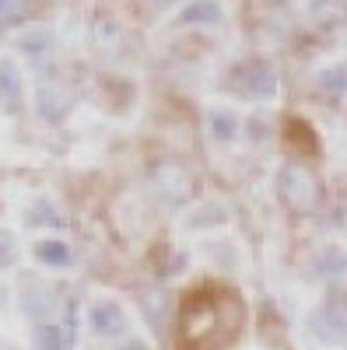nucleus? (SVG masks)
I'll return each instance as SVG.
<instances>
[{
  "label": "nucleus",
  "mask_w": 347,
  "mask_h": 350,
  "mask_svg": "<svg viewBox=\"0 0 347 350\" xmlns=\"http://www.w3.org/2000/svg\"><path fill=\"white\" fill-rule=\"evenodd\" d=\"M183 336L190 347H214V343H224V333H221V308H218V295L211 291H200L186 301V312H183Z\"/></svg>",
  "instance_id": "obj_1"
},
{
  "label": "nucleus",
  "mask_w": 347,
  "mask_h": 350,
  "mask_svg": "<svg viewBox=\"0 0 347 350\" xmlns=\"http://www.w3.org/2000/svg\"><path fill=\"white\" fill-rule=\"evenodd\" d=\"M74 109V95L67 92V88L60 81H39L36 84V112H39V120L46 123H64L67 116Z\"/></svg>",
  "instance_id": "obj_2"
},
{
  "label": "nucleus",
  "mask_w": 347,
  "mask_h": 350,
  "mask_svg": "<svg viewBox=\"0 0 347 350\" xmlns=\"http://www.w3.org/2000/svg\"><path fill=\"white\" fill-rule=\"evenodd\" d=\"M88 329L95 336H120L127 329V312L116 298H95L88 305Z\"/></svg>",
  "instance_id": "obj_3"
},
{
  "label": "nucleus",
  "mask_w": 347,
  "mask_h": 350,
  "mask_svg": "<svg viewBox=\"0 0 347 350\" xmlns=\"http://www.w3.org/2000/svg\"><path fill=\"white\" fill-rule=\"evenodd\" d=\"M25 98V70L14 53H0V109H11Z\"/></svg>",
  "instance_id": "obj_4"
},
{
  "label": "nucleus",
  "mask_w": 347,
  "mask_h": 350,
  "mask_svg": "<svg viewBox=\"0 0 347 350\" xmlns=\"http://www.w3.org/2000/svg\"><path fill=\"white\" fill-rule=\"evenodd\" d=\"M28 252H32V259L46 270H64V267L74 262V252L64 239H36L32 245H28Z\"/></svg>",
  "instance_id": "obj_5"
},
{
  "label": "nucleus",
  "mask_w": 347,
  "mask_h": 350,
  "mask_svg": "<svg viewBox=\"0 0 347 350\" xmlns=\"http://www.w3.org/2000/svg\"><path fill=\"white\" fill-rule=\"evenodd\" d=\"M284 196H287V203L292 207H298V211H305V207H312V179L302 172V168H287L284 172Z\"/></svg>",
  "instance_id": "obj_6"
},
{
  "label": "nucleus",
  "mask_w": 347,
  "mask_h": 350,
  "mask_svg": "<svg viewBox=\"0 0 347 350\" xmlns=\"http://www.w3.org/2000/svg\"><path fill=\"white\" fill-rule=\"evenodd\" d=\"M274 92H277L274 70L264 67V64H253L246 70V77H242V95H249V98H270Z\"/></svg>",
  "instance_id": "obj_7"
},
{
  "label": "nucleus",
  "mask_w": 347,
  "mask_h": 350,
  "mask_svg": "<svg viewBox=\"0 0 347 350\" xmlns=\"http://www.w3.org/2000/svg\"><path fill=\"white\" fill-rule=\"evenodd\" d=\"M179 21L183 25H221L224 21V11H221L218 0H193V4L183 8Z\"/></svg>",
  "instance_id": "obj_8"
},
{
  "label": "nucleus",
  "mask_w": 347,
  "mask_h": 350,
  "mask_svg": "<svg viewBox=\"0 0 347 350\" xmlns=\"http://www.w3.org/2000/svg\"><path fill=\"white\" fill-rule=\"evenodd\" d=\"M92 39H95V46L102 53H112L116 46H120V39H123V25L116 21V18H99L92 25Z\"/></svg>",
  "instance_id": "obj_9"
},
{
  "label": "nucleus",
  "mask_w": 347,
  "mask_h": 350,
  "mask_svg": "<svg viewBox=\"0 0 347 350\" xmlns=\"http://www.w3.org/2000/svg\"><path fill=\"white\" fill-rule=\"evenodd\" d=\"M207 130L214 140H231L239 133V116L231 109H211L207 112Z\"/></svg>",
  "instance_id": "obj_10"
},
{
  "label": "nucleus",
  "mask_w": 347,
  "mask_h": 350,
  "mask_svg": "<svg viewBox=\"0 0 347 350\" xmlns=\"http://www.w3.org/2000/svg\"><path fill=\"white\" fill-rule=\"evenodd\" d=\"M18 53H25L28 60H46V56L53 53V39H49V32H39V28H32V32L18 36Z\"/></svg>",
  "instance_id": "obj_11"
},
{
  "label": "nucleus",
  "mask_w": 347,
  "mask_h": 350,
  "mask_svg": "<svg viewBox=\"0 0 347 350\" xmlns=\"http://www.w3.org/2000/svg\"><path fill=\"white\" fill-rule=\"evenodd\" d=\"M21 217H25V224H60V211H56L53 200H46V196H36L21 211Z\"/></svg>",
  "instance_id": "obj_12"
},
{
  "label": "nucleus",
  "mask_w": 347,
  "mask_h": 350,
  "mask_svg": "<svg viewBox=\"0 0 347 350\" xmlns=\"http://www.w3.org/2000/svg\"><path fill=\"white\" fill-rule=\"evenodd\" d=\"M36 350H67L70 340H67V329L64 326H56V323H42L32 336Z\"/></svg>",
  "instance_id": "obj_13"
},
{
  "label": "nucleus",
  "mask_w": 347,
  "mask_h": 350,
  "mask_svg": "<svg viewBox=\"0 0 347 350\" xmlns=\"http://www.w3.org/2000/svg\"><path fill=\"white\" fill-rule=\"evenodd\" d=\"M18 259H21V242L14 235V228L0 224V270H11Z\"/></svg>",
  "instance_id": "obj_14"
},
{
  "label": "nucleus",
  "mask_w": 347,
  "mask_h": 350,
  "mask_svg": "<svg viewBox=\"0 0 347 350\" xmlns=\"http://www.w3.org/2000/svg\"><path fill=\"white\" fill-rule=\"evenodd\" d=\"M21 308H25L28 315H46V312L53 308V301H49L46 291H39V287H25V291H21Z\"/></svg>",
  "instance_id": "obj_15"
},
{
  "label": "nucleus",
  "mask_w": 347,
  "mask_h": 350,
  "mask_svg": "<svg viewBox=\"0 0 347 350\" xmlns=\"http://www.w3.org/2000/svg\"><path fill=\"white\" fill-rule=\"evenodd\" d=\"M28 11V0H0V21H21Z\"/></svg>",
  "instance_id": "obj_16"
},
{
  "label": "nucleus",
  "mask_w": 347,
  "mask_h": 350,
  "mask_svg": "<svg viewBox=\"0 0 347 350\" xmlns=\"http://www.w3.org/2000/svg\"><path fill=\"white\" fill-rule=\"evenodd\" d=\"M8 301H11V291L0 284V312H8Z\"/></svg>",
  "instance_id": "obj_17"
},
{
  "label": "nucleus",
  "mask_w": 347,
  "mask_h": 350,
  "mask_svg": "<svg viewBox=\"0 0 347 350\" xmlns=\"http://www.w3.org/2000/svg\"><path fill=\"white\" fill-rule=\"evenodd\" d=\"M120 350H148L144 343H127V347H120Z\"/></svg>",
  "instance_id": "obj_18"
},
{
  "label": "nucleus",
  "mask_w": 347,
  "mask_h": 350,
  "mask_svg": "<svg viewBox=\"0 0 347 350\" xmlns=\"http://www.w3.org/2000/svg\"><path fill=\"white\" fill-rule=\"evenodd\" d=\"M158 4H172V0H158Z\"/></svg>",
  "instance_id": "obj_19"
},
{
  "label": "nucleus",
  "mask_w": 347,
  "mask_h": 350,
  "mask_svg": "<svg viewBox=\"0 0 347 350\" xmlns=\"http://www.w3.org/2000/svg\"><path fill=\"white\" fill-rule=\"evenodd\" d=\"M0 350H14V347H0Z\"/></svg>",
  "instance_id": "obj_20"
}]
</instances>
